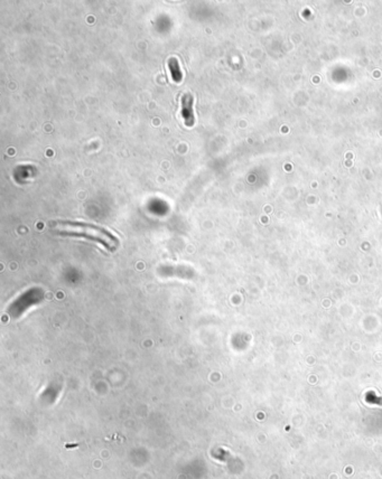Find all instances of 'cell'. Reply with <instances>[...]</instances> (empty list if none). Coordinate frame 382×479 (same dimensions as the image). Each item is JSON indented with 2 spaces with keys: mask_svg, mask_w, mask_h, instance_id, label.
<instances>
[{
  "mask_svg": "<svg viewBox=\"0 0 382 479\" xmlns=\"http://www.w3.org/2000/svg\"><path fill=\"white\" fill-rule=\"evenodd\" d=\"M55 232L61 235H69V237H81L92 241H96L104 245L105 249L114 251L118 247V239L101 226L88 224L83 222H71L63 221L57 222L55 225Z\"/></svg>",
  "mask_w": 382,
  "mask_h": 479,
  "instance_id": "6da1fadb",
  "label": "cell"
},
{
  "mask_svg": "<svg viewBox=\"0 0 382 479\" xmlns=\"http://www.w3.org/2000/svg\"><path fill=\"white\" fill-rule=\"evenodd\" d=\"M182 115L185 126L193 127L195 123L194 112H193V97L191 94H184L182 98Z\"/></svg>",
  "mask_w": 382,
  "mask_h": 479,
  "instance_id": "7a4b0ae2",
  "label": "cell"
},
{
  "mask_svg": "<svg viewBox=\"0 0 382 479\" xmlns=\"http://www.w3.org/2000/svg\"><path fill=\"white\" fill-rule=\"evenodd\" d=\"M168 68H170L172 80L175 82V83H179L183 80V73L182 69H180V66L178 63V60L175 59V57H172V59L168 60Z\"/></svg>",
  "mask_w": 382,
  "mask_h": 479,
  "instance_id": "3957f363",
  "label": "cell"
}]
</instances>
